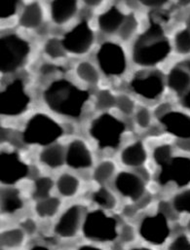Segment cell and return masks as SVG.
<instances>
[{"label": "cell", "mask_w": 190, "mask_h": 250, "mask_svg": "<svg viewBox=\"0 0 190 250\" xmlns=\"http://www.w3.org/2000/svg\"><path fill=\"white\" fill-rule=\"evenodd\" d=\"M89 99V93L74 86L67 80L55 81L44 92L47 105L55 112L77 118Z\"/></svg>", "instance_id": "obj_1"}, {"label": "cell", "mask_w": 190, "mask_h": 250, "mask_svg": "<svg viewBox=\"0 0 190 250\" xmlns=\"http://www.w3.org/2000/svg\"><path fill=\"white\" fill-rule=\"evenodd\" d=\"M170 52L171 45L164 35L162 26L152 21L148 29L136 41L133 60L137 64L151 66L164 61Z\"/></svg>", "instance_id": "obj_2"}, {"label": "cell", "mask_w": 190, "mask_h": 250, "mask_svg": "<svg viewBox=\"0 0 190 250\" xmlns=\"http://www.w3.org/2000/svg\"><path fill=\"white\" fill-rule=\"evenodd\" d=\"M84 237L95 243H109L119 237L117 221L102 210L89 212L82 226Z\"/></svg>", "instance_id": "obj_3"}, {"label": "cell", "mask_w": 190, "mask_h": 250, "mask_svg": "<svg viewBox=\"0 0 190 250\" xmlns=\"http://www.w3.org/2000/svg\"><path fill=\"white\" fill-rule=\"evenodd\" d=\"M63 134V128L52 118L44 114L33 116L26 124L23 139L27 144L51 145Z\"/></svg>", "instance_id": "obj_4"}, {"label": "cell", "mask_w": 190, "mask_h": 250, "mask_svg": "<svg viewBox=\"0 0 190 250\" xmlns=\"http://www.w3.org/2000/svg\"><path fill=\"white\" fill-rule=\"evenodd\" d=\"M124 130V123L109 114H103L91 124L90 134L101 149L116 148L120 144Z\"/></svg>", "instance_id": "obj_5"}, {"label": "cell", "mask_w": 190, "mask_h": 250, "mask_svg": "<svg viewBox=\"0 0 190 250\" xmlns=\"http://www.w3.org/2000/svg\"><path fill=\"white\" fill-rule=\"evenodd\" d=\"M29 52L26 41L10 34L0 40V68L2 72H13L21 66Z\"/></svg>", "instance_id": "obj_6"}, {"label": "cell", "mask_w": 190, "mask_h": 250, "mask_svg": "<svg viewBox=\"0 0 190 250\" xmlns=\"http://www.w3.org/2000/svg\"><path fill=\"white\" fill-rule=\"evenodd\" d=\"M96 59L106 75L118 76L125 72L127 62L124 50L118 44L106 42L99 48Z\"/></svg>", "instance_id": "obj_7"}, {"label": "cell", "mask_w": 190, "mask_h": 250, "mask_svg": "<svg viewBox=\"0 0 190 250\" xmlns=\"http://www.w3.org/2000/svg\"><path fill=\"white\" fill-rule=\"evenodd\" d=\"M139 232L141 237L148 244L161 246L169 239L171 229L168 223V218L158 212L155 215L144 217L141 222Z\"/></svg>", "instance_id": "obj_8"}, {"label": "cell", "mask_w": 190, "mask_h": 250, "mask_svg": "<svg viewBox=\"0 0 190 250\" xmlns=\"http://www.w3.org/2000/svg\"><path fill=\"white\" fill-rule=\"evenodd\" d=\"M28 104L29 98L20 79L13 81L1 93L0 109L4 115H18L26 109Z\"/></svg>", "instance_id": "obj_9"}, {"label": "cell", "mask_w": 190, "mask_h": 250, "mask_svg": "<svg viewBox=\"0 0 190 250\" xmlns=\"http://www.w3.org/2000/svg\"><path fill=\"white\" fill-rule=\"evenodd\" d=\"M62 42L66 51L74 55H83L93 45L94 32L88 22L83 21L66 33Z\"/></svg>", "instance_id": "obj_10"}, {"label": "cell", "mask_w": 190, "mask_h": 250, "mask_svg": "<svg viewBox=\"0 0 190 250\" xmlns=\"http://www.w3.org/2000/svg\"><path fill=\"white\" fill-rule=\"evenodd\" d=\"M159 182L166 185L169 182L176 183L179 187L190 183V158L175 157L167 165L163 166L159 174Z\"/></svg>", "instance_id": "obj_11"}, {"label": "cell", "mask_w": 190, "mask_h": 250, "mask_svg": "<svg viewBox=\"0 0 190 250\" xmlns=\"http://www.w3.org/2000/svg\"><path fill=\"white\" fill-rule=\"evenodd\" d=\"M1 181L13 185L24 179L28 173V167L15 152H2L0 157Z\"/></svg>", "instance_id": "obj_12"}, {"label": "cell", "mask_w": 190, "mask_h": 250, "mask_svg": "<svg viewBox=\"0 0 190 250\" xmlns=\"http://www.w3.org/2000/svg\"><path fill=\"white\" fill-rule=\"evenodd\" d=\"M117 191L132 201H140L144 195V182L141 176L133 172L122 171L114 181Z\"/></svg>", "instance_id": "obj_13"}, {"label": "cell", "mask_w": 190, "mask_h": 250, "mask_svg": "<svg viewBox=\"0 0 190 250\" xmlns=\"http://www.w3.org/2000/svg\"><path fill=\"white\" fill-rule=\"evenodd\" d=\"M131 87L138 95L148 99H157L164 91V83L160 75L155 72H149L134 78Z\"/></svg>", "instance_id": "obj_14"}, {"label": "cell", "mask_w": 190, "mask_h": 250, "mask_svg": "<svg viewBox=\"0 0 190 250\" xmlns=\"http://www.w3.org/2000/svg\"><path fill=\"white\" fill-rule=\"evenodd\" d=\"M82 209L79 206L69 208L57 221L54 232L63 239H71L76 236L81 224Z\"/></svg>", "instance_id": "obj_15"}, {"label": "cell", "mask_w": 190, "mask_h": 250, "mask_svg": "<svg viewBox=\"0 0 190 250\" xmlns=\"http://www.w3.org/2000/svg\"><path fill=\"white\" fill-rule=\"evenodd\" d=\"M66 163L75 169L88 168L93 164V157L88 146L79 139L73 140L68 147Z\"/></svg>", "instance_id": "obj_16"}, {"label": "cell", "mask_w": 190, "mask_h": 250, "mask_svg": "<svg viewBox=\"0 0 190 250\" xmlns=\"http://www.w3.org/2000/svg\"><path fill=\"white\" fill-rule=\"evenodd\" d=\"M166 130L180 139L190 137V116L181 112H168L160 118Z\"/></svg>", "instance_id": "obj_17"}, {"label": "cell", "mask_w": 190, "mask_h": 250, "mask_svg": "<svg viewBox=\"0 0 190 250\" xmlns=\"http://www.w3.org/2000/svg\"><path fill=\"white\" fill-rule=\"evenodd\" d=\"M125 20L122 12L115 6L109 8L104 13H102L97 20L99 29L107 34H112L118 29H120L123 21Z\"/></svg>", "instance_id": "obj_18"}, {"label": "cell", "mask_w": 190, "mask_h": 250, "mask_svg": "<svg viewBox=\"0 0 190 250\" xmlns=\"http://www.w3.org/2000/svg\"><path fill=\"white\" fill-rule=\"evenodd\" d=\"M120 159L125 166L131 167H138L145 163L147 159V153L143 144L140 141H137L127 146L122 151Z\"/></svg>", "instance_id": "obj_19"}, {"label": "cell", "mask_w": 190, "mask_h": 250, "mask_svg": "<svg viewBox=\"0 0 190 250\" xmlns=\"http://www.w3.org/2000/svg\"><path fill=\"white\" fill-rule=\"evenodd\" d=\"M77 11V2L74 0L54 1L51 4L52 20L57 24H64L68 22Z\"/></svg>", "instance_id": "obj_20"}, {"label": "cell", "mask_w": 190, "mask_h": 250, "mask_svg": "<svg viewBox=\"0 0 190 250\" xmlns=\"http://www.w3.org/2000/svg\"><path fill=\"white\" fill-rule=\"evenodd\" d=\"M43 21L42 7L37 2L26 5L20 17V24L24 28H36Z\"/></svg>", "instance_id": "obj_21"}, {"label": "cell", "mask_w": 190, "mask_h": 250, "mask_svg": "<svg viewBox=\"0 0 190 250\" xmlns=\"http://www.w3.org/2000/svg\"><path fill=\"white\" fill-rule=\"evenodd\" d=\"M39 159L45 166L51 168H58L66 162V154L63 146L53 144L47 146L41 151Z\"/></svg>", "instance_id": "obj_22"}, {"label": "cell", "mask_w": 190, "mask_h": 250, "mask_svg": "<svg viewBox=\"0 0 190 250\" xmlns=\"http://www.w3.org/2000/svg\"><path fill=\"white\" fill-rule=\"evenodd\" d=\"M23 208V200L19 190L15 188H5L1 192V209L7 214L15 213Z\"/></svg>", "instance_id": "obj_23"}, {"label": "cell", "mask_w": 190, "mask_h": 250, "mask_svg": "<svg viewBox=\"0 0 190 250\" xmlns=\"http://www.w3.org/2000/svg\"><path fill=\"white\" fill-rule=\"evenodd\" d=\"M168 84L173 91L182 94L190 87V74L181 68H174L169 73Z\"/></svg>", "instance_id": "obj_24"}, {"label": "cell", "mask_w": 190, "mask_h": 250, "mask_svg": "<svg viewBox=\"0 0 190 250\" xmlns=\"http://www.w3.org/2000/svg\"><path fill=\"white\" fill-rule=\"evenodd\" d=\"M79 180L72 174L63 173L57 180V188L59 193L67 198L73 197L79 189Z\"/></svg>", "instance_id": "obj_25"}, {"label": "cell", "mask_w": 190, "mask_h": 250, "mask_svg": "<svg viewBox=\"0 0 190 250\" xmlns=\"http://www.w3.org/2000/svg\"><path fill=\"white\" fill-rule=\"evenodd\" d=\"M60 208L61 201L56 197H49L36 204L35 212L41 218H50L57 214Z\"/></svg>", "instance_id": "obj_26"}, {"label": "cell", "mask_w": 190, "mask_h": 250, "mask_svg": "<svg viewBox=\"0 0 190 250\" xmlns=\"http://www.w3.org/2000/svg\"><path fill=\"white\" fill-rule=\"evenodd\" d=\"M24 237L25 233L21 228L6 230L1 234V246L9 250L18 249L23 245Z\"/></svg>", "instance_id": "obj_27"}, {"label": "cell", "mask_w": 190, "mask_h": 250, "mask_svg": "<svg viewBox=\"0 0 190 250\" xmlns=\"http://www.w3.org/2000/svg\"><path fill=\"white\" fill-rule=\"evenodd\" d=\"M53 186H54V182L50 177L43 176V177L37 178L33 185L32 198L38 201L49 198L50 193L53 189Z\"/></svg>", "instance_id": "obj_28"}, {"label": "cell", "mask_w": 190, "mask_h": 250, "mask_svg": "<svg viewBox=\"0 0 190 250\" xmlns=\"http://www.w3.org/2000/svg\"><path fill=\"white\" fill-rule=\"evenodd\" d=\"M76 74L79 79L87 84H96L99 80V74L95 66L88 62H82L76 67Z\"/></svg>", "instance_id": "obj_29"}, {"label": "cell", "mask_w": 190, "mask_h": 250, "mask_svg": "<svg viewBox=\"0 0 190 250\" xmlns=\"http://www.w3.org/2000/svg\"><path fill=\"white\" fill-rule=\"evenodd\" d=\"M93 201L100 208L107 210L113 209L117 204L115 196L104 187L99 188L93 194Z\"/></svg>", "instance_id": "obj_30"}, {"label": "cell", "mask_w": 190, "mask_h": 250, "mask_svg": "<svg viewBox=\"0 0 190 250\" xmlns=\"http://www.w3.org/2000/svg\"><path fill=\"white\" fill-rule=\"evenodd\" d=\"M116 167L111 161H103L96 166L94 170V179L98 184L108 181L115 173Z\"/></svg>", "instance_id": "obj_31"}, {"label": "cell", "mask_w": 190, "mask_h": 250, "mask_svg": "<svg viewBox=\"0 0 190 250\" xmlns=\"http://www.w3.org/2000/svg\"><path fill=\"white\" fill-rule=\"evenodd\" d=\"M44 51L53 60L61 59L66 56V49L63 45L62 40L58 38L49 39L44 47Z\"/></svg>", "instance_id": "obj_32"}, {"label": "cell", "mask_w": 190, "mask_h": 250, "mask_svg": "<svg viewBox=\"0 0 190 250\" xmlns=\"http://www.w3.org/2000/svg\"><path fill=\"white\" fill-rule=\"evenodd\" d=\"M116 105V99L114 96L106 90L100 91L95 100V108L97 110H108Z\"/></svg>", "instance_id": "obj_33"}, {"label": "cell", "mask_w": 190, "mask_h": 250, "mask_svg": "<svg viewBox=\"0 0 190 250\" xmlns=\"http://www.w3.org/2000/svg\"><path fill=\"white\" fill-rule=\"evenodd\" d=\"M173 208L177 212L190 213V189L176 195L173 200Z\"/></svg>", "instance_id": "obj_34"}, {"label": "cell", "mask_w": 190, "mask_h": 250, "mask_svg": "<svg viewBox=\"0 0 190 250\" xmlns=\"http://www.w3.org/2000/svg\"><path fill=\"white\" fill-rule=\"evenodd\" d=\"M153 159L155 163L161 167L167 165L172 159V147L168 144H163L155 148L153 151Z\"/></svg>", "instance_id": "obj_35"}, {"label": "cell", "mask_w": 190, "mask_h": 250, "mask_svg": "<svg viewBox=\"0 0 190 250\" xmlns=\"http://www.w3.org/2000/svg\"><path fill=\"white\" fill-rule=\"evenodd\" d=\"M138 27V21L134 15H130L125 18L121 27H120V37L123 40H128L133 33L137 30Z\"/></svg>", "instance_id": "obj_36"}, {"label": "cell", "mask_w": 190, "mask_h": 250, "mask_svg": "<svg viewBox=\"0 0 190 250\" xmlns=\"http://www.w3.org/2000/svg\"><path fill=\"white\" fill-rule=\"evenodd\" d=\"M176 49L180 54L190 53V31L184 29L180 31L175 38Z\"/></svg>", "instance_id": "obj_37"}, {"label": "cell", "mask_w": 190, "mask_h": 250, "mask_svg": "<svg viewBox=\"0 0 190 250\" xmlns=\"http://www.w3.org/2000/svg\"><path fill=\"white\" fill-rule=\"evenodd\" d=\"M116 106L125 115H131L135 109L134 102L125 95H121L116 98Z\"/></svg>", "instance_id": "obj_38"}, {"label": "cell", "mask_w": 190, "mask_h": 250, "mask_svg": "<svg viewBox=\"0 0 190 250\" xmlns=\"http://www.w3.org/2000/svg\"><path fill=\"white\" fill-rule=\"evenodd\" d=\"M136 123L142 128L148 127L151 123V114L145 107L140 108L136 114Z\"/></svg>", "instance_id": "obj_39"}, {"label": "cell", "mask_w": 190, "mask_h": 250, "mask_svg": "<svg viewBox=\"0 0 190 250\" xmlns=\"http://www.w3.org/2000/svg\"><path fill=\"white\" fill-rule=\"evenodd\" d=\"M168 250H190V240L185 235L178 236L169 245Z\"/></svg>", "instance_id": "obj_40"}, {"label": "cell", "mask_w": 190, "mask_h": 250, "mask_svg": "<svg viewBox=\"0 0 190 250\" xmlns=\"http://www.w3.org/2000/svg\"><path fill=\"white\" fill-rule=\"evenodd\" d=\"M119 238L123 243H132L136 239V232L132 225L125 224L119 231Z\"/></svg>", "instance_id": "obj_41"}, {"label": "cell", "mask_w": 190, "mask_h": 250, "mask_svg": "<svg viewBox=\"0 0 190 250\" xmlns=\"http://www.w3.org/2000/svg\"><path fill=\"white\" fill-rule=\"evenodd\" d=\"M17 8H18V1L7 2V3L4 5V7H3V11H2L1 18H2V19L11 18L12 16H14V15L16 14Z\"/></svg>", "instance_id": "obj_42"}, {"label": "cell", "mask_w": 190, "mask_h": 250, "mask_svg": "<svg viewBox=\"0 0 190 250\" xmlns=\"http://www.w3.org/2000/svg\"><path fill=\"white\" fill-rule=\"evenodd\" d=\"M21 229L28 235H33L36 232L37 226L36 223L31 218H26L21 223Z\"/></svg>", "instance_id": "obj_43"}, {"label": "cell", "mask_w": 190, "mask_h": 250, "mask_svg": "<svg viewBox=\"0 0 190 250\" xmlns=\"http://www.w3.org/2000/svg\"><path fill=\"white\" fill-rule=\"evenodd\" d=\"M173 208L170 207V205L167 202H161L159 205V212L162 213L163 215H165L167 218L169 216H173V214H174Z\"/></svg>", "instance_id": "obj_44"}, {"label": "cell", "mask_w": 190, "mask_h": 250, "mask_svg": "<svg viewBox=\"0 0 190 250\" xmlns=\"http://www.w3.org/2000/svg\"><path fill=\"white\" fill-rule=\"evenodd\" d=\"M141 3L147 7H162L164 4L167 3V0H142Z\"/></svg>", "instance_id": "obj_45"}, {"label": "cell", "mask_w": 190, "mask_h": 250, "mask_svg": "<svg viewBox=\"0 0 190 250\" xmlns=\"http://www.w3.org/2000/svg\"><path fill=\"white\" fill-rule=\"evenodd\" d=\"M177 145L180 149H182L184 151H187V152H190V137L180 139L178 141Z\"/></svg>", "instance_id": "obj_46"}, {"label": "cell", "mask_w": 190, "mask_h": 250, "mask_svg": "<svg viewBox=\"0 0 190 250\" xmlns=\"http://www.w3.org/2000/svg\"><path fill=\"white\" fill-rule=\"evenodd\" d=\"M55 68H56L55 66H53V65H51V64L46 63V64H44V65L41 67L40 71H41V73H42V74H44V75H48V74L53 73V72L55 71Z\"/></svg>", "instance_id": "obj_47"}, {"label": "cell", "mask_w": 190, "mask_h": 250, "mask_svg": "<svg viewBox=\"0 0 190 250\" xmlns=\"http://www.w3.org/2000/svg\"><path fill=\"white\" fill-rule=\"evenodd\" d=\"M183 103H184V105L186 107H188V108L190 109V91L187 94V96H185Z\"/></svg>", "instance_id": "obj_48"}, {"label": "cell", "mask_w": 190, "mask_h": 250, "mask_svg": "<svg viewBox=\"0 0 190 250\" xmlns=\"http://www.w3.org/2000/svg\"><path fill=\"white\" fill-rule=\"evenodd\" d=\"M77 250H102L101 249H99V248H97V247H95V246H90V245H88V246H82V247H80L79 249Z\"/></svg>", "instance_id": "obj_49"}, {"label": "cell", "mask_w": 190, "mask_h": 250, "mask_svg": "<svg viewBox=\"0 0 190 250\" xmlns=\"http://www.w3.org/2000/svg\"><path fill=\"white\" fill-rule=\"evenodd\" d=\"M100 3H101V1H99V0H86V1H85V4L88 5V6H90V7L97 6V5H99Z\"/></svg>", "instance_id": "obj_50"}, {"label": "cell", "mask_w": 190, "mask_h": 250, "mask_svg": "<svg viewBox=\"0 0 190 250\" xmlns=\"http://www.w3.org/2000/svg\"><path fill=\"white\" fill-rule=\"evenodd\" d=\"M30 250H51L50 249H48V248H46V247H43V246H35V247H33L32 249Z\"/></svg>", "instance_id": "obj_51"}, {"label": "cell", "mask_w": 190, "mask_h": 250, "mask_svg": "<svg viewBox=\"0 0 190 250\" xmlns=\"http://www.w3.org/2000/svg\"><path fill=\"white\" fill-rule=\"evenodd\" d=\"M130 250H152L150 249H146V248H136V249H132Z\"/></svg>", "instance_id": "obj_52"}, {"label": "cell", "mask_w": 190, "mask_h": 250, "mask_svg": "<svg viewBox=\"0 0 190 250\" xmlns=\"http://www.w3.org/2000/svg\"><path fill=\"white\" fill-rule=\"evenodd\" d=\"M187 229H188V231L190 233V219L189 220V222H188V224H187Z\"/></svg>", "instance_id": "obj_53"}, {"label": "cell", "mask_w": 190, "mask_h": 250, "mask_svg": "<svg viewBox=\"0 0 190 250\" xmlns=\"http://www.w3.org/2000/svg\"><path fill=\"white\" fill-rule=\"evenodd\" d=\"M188 66H189V68L190 69V62H189V64H188Z\"/></svg>", "instance_id": "obj_54"}]
</instances>
